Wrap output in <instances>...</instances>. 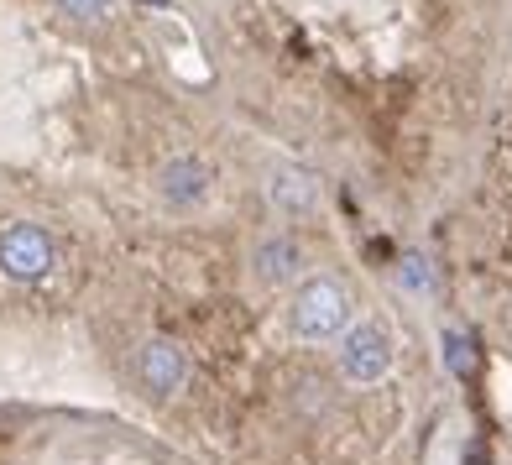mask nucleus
<instances>
[{
    "label": "nucleus",
    "mask_w": 512,
    "mask_h": 465,
    "mask_svg": "<svg viewBox=\"0 0 512 465\" xmlns=\"http://www.w3.org/2000/svg\"><path fill=\"white\" fill-rule=\"evenodd\" d=\"M142 6H168V0H142Z\"/></svg>",
    "instance_id": "10"
},
{
    "label": "nucleus",
    "mask_w": 512,
    "mask_h": 465,
    "mask_svg": "<svg viewBox=\"0 0 512 465\" xmlns=\"http://www.w3.org/2000/svg\"><path fill=\"white\" fill-rule=\"evenodd\" d=\"M345 324H351V293H345L340 277H309L298 283V298H293V330L304 340H335Z\"/></svg>",
    "instance_id": "1"
},
{
    "label": "nucleus",
    "mask_w": 512,
    "mask_h": 465,
    "mask_svg": "<svg viewBox=\"0 0 512 465\" xmlns=\"http://www.w3.org/2000/svg\"><path fill=\"white\" fill-rule=\"evenodd\" d=\"M136 377L152 398H173V392L189 382V356H183V345L173 340H147L142 356H136Z\"/></svg>",
    "instance_id": "4"
},
{
    "label": "nucleus",
    "mask_w": 512,
    "mask_h": 465,
    "mask_svg": "<svg viewBox=\"0 0 512 465\" xmlns=\"http://www.w3.org/2000/svg\"><path fill=\"white\" fill-rule=\"evenodd\" d=\"M314 199H319V189H314V178L304 168H283L272 178V204L283 209V215H309Z\"/></svg>",
    "instance_id": "7"
},
{
    "label": "nucleus",
    "mask_w": 512,
    "mask_h": 465,
    "mask_svg": "<svg viewBox=\"0 0 512 465\" xmlns=\"http://www.w3.org/2000/svg\"><path fill=\"white\" fill-rule=\"evenodd\" d=\"M209 183H215L209 162H199V157H173V162H162V173H157V194L168 199V204H199V199L209 194Z\"/></svg>",
    "instance_id": "5"
},
{
    "label": "nucleus",
    "mask_w": 512,
    "mask_h": 465,
    "mask_svg": "<svg viewBox=\"0 0 512 465\" xmlns=\"http://www.w3.org/2000/svg\"><path fill=\"white\" fill-rule=\"evenodd\" d=\"M53 267V236L32 220H16L0 230V272L16 277V283H32Z\"/></svg>",
    "instance_id": "2"
},
{
    "label": "nucleus",
    "mask_w": 512,
    "mask_h": 465,
    "mask_svg": "<svg viewBox=\"0 0 512 465\" xmlns=\"http://www.w3.org/2000/svg\"><path fill=\"white\" fill-rule=\"evenodd\" d=\"M58 6H63L68 16H79V21H95V16L110 11V0H58Z\"/></svg>",
    "instance_id": "8"
},
{
    "label": "nucleus",
    "mask_w": 512,
    "mask_h": 465,
    "mask_svg": "<svg viewBox=\"0 0 512 465\" xmlns=\"http://www.w3.org/2000/svg\"><path fill=\"white\" fill-rule=\"evenodd\" d=\"M387 366H392V335H387V324H356V330L340 340V371L356 387L382 382Z\"/></svg>",
    "instance_id": "3"
},
{
    "label": "nucleus",
    "mask_w": 512,
    "mask_h": 465,
    "mask_svg": "<svg viewBox=\"0 0 512 465\" xmlns=\"http://www.w3.org/2000/svg\"><path fill=\"white\" fill-rule=\"evenodd\" d=\"M403 283L408 288H429V267H418V257H403Z\"/></svg>",
    "instance_id": "9"
},
{
    "label": "nucleus",
    "mask_w": 512,
    "mask_h": 465,
    "mask_svg": "<svg viewBox=\"0 0 512 465\" xmlns=\"http://www.w3.org/2000/svg\"><path fill=\"white\" fill-rule=\"evenodd\" d=\"M298 246L288 241V236H272V241H262L251 251V267H256V277H262V283H288V277L298 272Z\"/></svg>",
    "instance_id": "6"
}]
</instances>
